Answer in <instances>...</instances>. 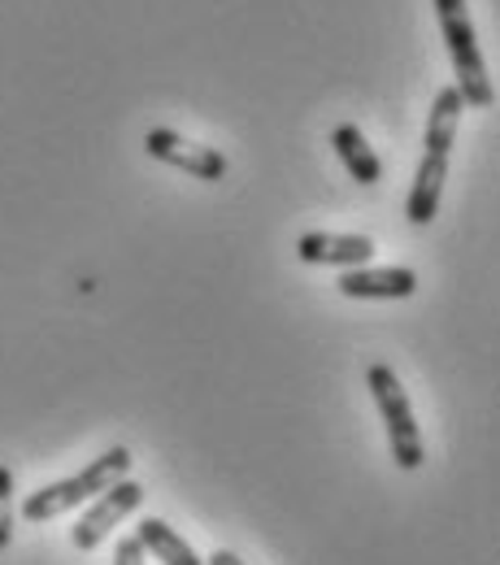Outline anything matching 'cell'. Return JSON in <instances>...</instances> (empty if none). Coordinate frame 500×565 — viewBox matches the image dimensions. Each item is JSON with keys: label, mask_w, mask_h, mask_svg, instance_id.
Wrapping results in <instances>:
<instances>
[{"label": "cell", "mask_w": 500, "mask_h": 565, "mask_svg": "<svg viewBox=\"0 0 500 565\" xmlns=\"http://www.w3.org/2000/svg\"><path fill=\"white\" fill-rule=\"evenodd\" d=\"M127 470H131V448L118 444V448L100 452L87 470H78V475L62 479V483H49V488L26 495V500H22V518H26V522H53V518L71 513L78 504L96 500L105 488H114L118 479H127Z\"/></svg>", "instance_id": "6da1fadb"}, {"label": "cell", "mask_w": 500, "mask_h": 565, "mask_svg": "<svg viewBox=\"0 0 500 565\" xmlns=\"http://www.w3.org/2000/svg\"><path fill=\"white\" fill-rule=\"evenodd\" d=\"M435 18H439V31H444L453 71H457L461 100L470 109H488L497 100V92H492V78H488V66H483V53H479V40H475L466 0H435Z\"/></svg>", "instance_id": "7a4b0ae2"}, {"label": "cell", "mask_w": 500, "mask_h": 565, "mask_svg": "<svg viewBox=\"0 0 500 565\" xmlns=\"http://www.w3.org/2000/svg\"><path fill=\"white\" fill-rule=\"evenodd\" d=\"M365 383H370V392H374V401H379V414H383V426H387L392 461H396L401 470H418V466L427 461V444H423V430L414 423V409H409V396H405L396 370L383 365V361H374V365L365 370Z\"/></svg>", "instance_id": "3957f363"}, {"label": "cell", "mask_w": 500, "mask_h": 565, "mask_svg": "<svg viewBox=\"0 0 500 565\" xmlns=\"http://www.w3.org/2000/svg\"><path fill=\"white\" fill-rule=\"evenodd\" d=\"M143 488L136 479H118L114 488H105V492L96 495V504L74 522L71 540L78 553H92V548H100L109 535H114V526L123 522V518H131L136 509L143 504Z\"/></svg>", "instance_id": "277c9868"}, {"label": "cell", "mask_w": 500, "mask_h": 565, "mask_svg": "<svg viewBox=\"0 0 500 565\" xmlns=\"http://www.w3.org/2000/svg\"><path fill=\"white\" fill-rule=\"evenodd\" d=\"M143 148H148V157H157V161H166V166H174V170H183V174H192V179H205V183L226 179V157H222L217 148H210V143L183 140L179 131L152 127V131L143 136Z\"/></svg>", "instance_id": "5b68a950"}, {"label": "cell", "mask_w": 500, "mask_h": 565, "mask_svg": "<svg viewBox=\"0 0 500 565\" xmlns=\"http://www.w3.org/2000/svg\"><path fill=\"white\" fill-rule=\"evenodd\" d=\"M336 287H340V296H349V300H405V296L418 291V275L405 270V266H379V270L353 266V270L340 275Z\"/></svg>", "instance_id": "8992f818"}, {"label": "cell", "mask_w": 500, "mask_h": 565, "mask_svg": "<svg viewBox=\"0 0 500 565\" xmlns=\"http://www.w3.org/2000/svg\"><path fill=\"white\" fill-rule=\"evenodd\" d=\"M296 253H300V262H309V266H344V270H353V266H365V262L374 257V239H370V235L309 231V235H300Z\"/></svg>", "instance_id": "52a82bcc"}, {"label": "cell", "mask_w": 500, "mask_h": 565, "mask_svg": "<svg viewBox=\"0 0 500 565\" xmlns=\"http://www.w3.org/2000/svg\"><path fill=\"white\" fill-rule=\"evenodd\" d=\"M444 179H448V152H423V166H418L414 188H409V222L414 226H427L435 217Z\"/></svg>", "instance_id": "ba28073f"}, {"label": "cell", "mask_w": 500, "mask_h": 565, "mask_svg": "<svg viewBox=\"0 0 500 565\" xmlns=\"http://www.w3.org/2000/svg\"><path fill=\"white\" fill-rule=\"evenodd\" d=\"M331 148L340 152L344 170H349V174H353L358 183L374 188V183L383 179V161L374 157V148L365 143V136H361L353 122H344V127H336V131H331Z\"/></svg>", "instance_id": "9c48e42d"}, {"label": "cell", "mask_w": 500, "mask_h": 565, "mask_svg": "<svg viewBox=\"0 0 500 565\" xmlns=\"http://www.w3.org/2000/svg\"><path fill=\"white\" fill-rule=\"evenodd\" d=\"M136 540L143 544V553H152L161 565H205L188 544H183V535H179L170 522H161V518H143Z\"/></svg>", "instance_id": "30bf717a"}, {"label": "cell", "mask_w": 500, "mask_h": 565, "mask_svg": "<svg viewBox=\"0 0 500 565\" xmlns=\"http://www.w3.org/2000/svg\"><path fill=\"white\" fill-rule=\"evenodd\" d=\"M461 92L457 87H444L430 105V118H427V152H448L453 157V140H457V122H461Z\"/></svg>", "instance_id": "8fae6325"}, {"label": "cell", "mask_w": 500, "mask_h": 565, "mask_svg": "<svg viewBox=\"0 0 500 565\" xmlns=\"http://www.w3.org/2000/svg\"><path fill=\"white\" fill-rule=\"evenodd\" d=\"M13 540V470L0 461V553Z\"/></svg>", "instance_id": "7c38bea8"}, {"label": "cell", "mask_w": 500, "mask_h": 565, "mask_svg": "<svg viewBox=\"0 0 500 565\" xmlns=\"http://www.w3.org/2000/svg\"><path fill=\"white\" fill-rule=\"evenodd\" d=\"M143 544L131 535V540H118V548H114V565H143Z\"/></svg>", "instance_id": "4fadbf2b"}, {"label": "cell", "mask_w": 500, "mask_h": 565, "mask_svg": "<svg viewBox=\"0 0 500 565\" xmlns=\"http://www.w3.org/2000/svg\"><path fill=\"white\" fill-rule=\"evenodd\" d=\"M210 565H244V562H240L235 553H226V548H217L214 557H210Z\"/></svg>", "instance_id": "5bb4252c"}]
</instances>
